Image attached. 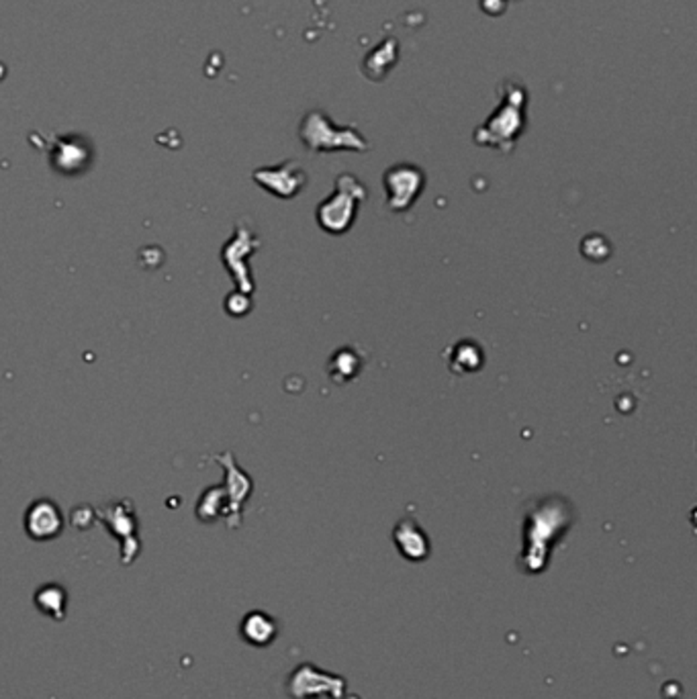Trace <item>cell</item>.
<instances>
[{"label":"cell","instance_id":"obj_1","mask_svg":"<svg viewBox=\"0 0 697 699\" xmlns=\"http://www.w3.org/2000/svg\"><path fill=\"white\" fill-rule=\"evenodd\" d=\"M575 522L571 501L562 495H546L526 503L524 517V553L521 564L529 573L544 569L548 553L568 532Z\"/></svg>","mask_w":697,"mask_h":699},{"label":"cell","instance_id":"obj_2","mask_svg":"<svg viewBox=\"0 0 697 699\" xmlns=\"http://www.w3.org/2000/svg\"><path fill=\"white\" fill-rule=\"evenodd\" d=\"M366 186L352 174H340L336 178V191L319 203L315 217L317 225L330 235H344L354 225L358 207L366 199Z\"/></svg>","mask_w":697,"mask_h":699},{"label":"cell","instance_id":"obj_3","mask_svg":"<svg viewBox=\"0 0 697 699\" xmlns=\"http://www.w3.org/2000/svg\"><path fill=\"white\" fill-rule=\"evenodd\" d=\"M524 103L526 94L520 86L512 84V90L505 92L504 105L495 111V115L487 121L485 125H481L474 131V141L479 145L495 147L501 152H512L515 139L520 137L521 130H524Z\"/></svg>","mask_w":697,"mask_h":699},{"label":"cell","instance_id":"obj_4","mask_svg":"<svg viewBox=\"0 0 697 699\" xmlns=\"http://www.w3.org/2000/svg\"><path fill=\"white\" fill-rule=\"evenodd\" d=\"M299 137L313 153L317 152H366L368 141L360 136L356 127H338L324 111L307 113L301 121Z\"/></svg>","mask_w":697,"mask_h":699},{"label":"cell","instance_id":"obj_5","mask_svg":"<svg viewBox=\"0 0 697 699\" xmlns=\"http://www.w3.org/2000/svg\"><path fill=\"white\" fill-rule=\"evenodd\" d=\"M383 186L388 209L395 213H403L411 209L415 199L424 192L426 174L419 166L413 164L391 166L383 174Z\"/></svg>","mask_w":697,"mask_h":699},{"label":"cell","instance_id":"obj_6","mask_svg":"<svg viewBox=\"0 0 697 699\" xmlns=\"http://www.w3.org/2000/svg\"><path fill=\"white\" fill-rule=\"evenodd\" d=\"M260 247V240L256 238L250 227L246 224H238L236 233L231 235V240L227 241L221 250V260L227 268V272L231 274V279L236 280L238 291L250 295L254 291V280L250 277V266H247V258L252 256Z\"/></svg>","mask_w":697,"mask_h":699},{"label":"cell","instance_id":"obj_7","mask_svg":"<svg viewBox=\"0 0 697 699\" xmlns=\"http://www.w3.org/2000/svg\"><path fill=\"white\" fill-rule=\"evenodd\" d=\"M215 460L219 462L221 468L225 470V483H223L227 495L225 522L230 528H238L241 523V509H244V503L250 499L254 489L252 476L238 465L236 456H233L231 450L217 454Z\"/></svg>","mask_w":697,"mask_h":699},{"label":"cell","instance_id":"obj_8","mask_svg":"<svg viewBox=\"0 0 697 699\" xmlns=\"http://www.w3.org/2000/svg\"><path fill=\"white\" fill-rule=\"evenodd\" d=\"M98 517L106 523L111 534L121 542V561L129 564L137 559L139 554V540H137V522L136 509L131 507L129 501L109 503V506L98 509Z\"/></svg>","mask_w":697,"mask_h":699},{"label":"cell","instance_id":"obj_9","mask_svg":"<svg viewBox=\"0 0 697 699\" xmlns=\"http://www.w3.org/2000/svg\"><path fill=\"white\" fill-rule=\"evenodd\" d=\"M252 178L266 192L285 200L294 199L307 186V172L294 160H286V162L270 168H258L252 174Z\"/></svg>","mask_w":697,"mask_h":699},{"label":"cell","instance_id":"obj_10","mask_svg":"<svg viewBox=\"0 0 697 699\" xmlns=\"http://www.w3.org/2000/svg\"><path fill=\"white\" fill-rule=\"evenodd\" d=\"M23 526L27 536L35 542H50L64 532L66 517L56 501L39 497L27 507Z\"/></svg>","mask_w":697,"mask_h":699},{"label":"cell","instance_id":"obj_11","mask_svg":"<svg viewBox=\"0 0 697 699\" xmlns=\"http://www.w3.org/2000/svg\"><path fill=\"white\" fill-rule=\"evenodd\" d=\"M395 542H397V548L401 550V554H405L407 559L411 561H421L426 559L427 553H430V542H427V536L424 534V530L419 528V523L407 517V520H401L395 528Z\"/></svg>","mask_w":697,"mask_h":699},{"label":"cell","instance_id":"obj_12","mask_svg":"<svg viewBox=\"0 0 697 699\" xmlns=\"http://www.w3.org/2000/svg\"><path fill=\"white\" fill-rule=\"evenodd\" d=\"M33 603H35V608L42 611L43 616H48L56 622H62L66 609H68V591L59 583H45L35 591Z\"/></svg>","mask_w":697,"mask_h":699},{"label":"cell","instance_id":"obj_13","mask_svg":"<svg viewBox=\"0 0 697 699\" xmlns=\"http://www.w3.org/2000/svg\"><path fill=\"white\" fill-rule=\"evenodd\" d=\"M274 634H277V626L262 611H252L241 622V636L254 647H266L268 642L274 640Z\"/></svg>","mask_w":697,"mask_h":699},{"label":"cell","instance_id":"obj_14","mask_svg":"<svg viewBox=\"0 0 697 699\" xmlns=\"http://www.w3.org/2000/svg\"><path fill=\"white\" fill-rule=\"evenodd\" d=\"M397 59V39H385L377 50L372 53H368L366 62H364V74L372 80H383L388 68L395 64Z\"/></svg>","mask_w":697,"mask_h":699},{"label":"cell","instance_id":"obj_15","mask_svg":"<svg viewBox=\"0 0 697 699\" xmlns=\"http://www.w3.org/2000/svg\"><path fill=\"white\" fill-rule=\"evenodd\" d=\"M227 515V495L223 485L209 487L203 491L197 503V517L203 523H211Z\"/></svg>","mask_w":697,"mask_h":699},{"label":"cell","instance_id":"obj_16","mask_svg":"<svg viewBox=\"0 0 697 699\" xmlns=\"http://www.w3.org/2000/svg\"><path fill=\"white\" fill-rule=\"evenodd\" d=\"M362 368V360L358 358V354L354 352V348H340L336 354L332 356L330 360V376L332 381L344 385L354 376H358Z\"/></svg>","mask_w":697,"mask_h":699},{"label":"cell","instance_id":"obj_17","mask_svg":"<svg viewBox=\"0 0 697 699\" xmlns=\"http://www.w3.org/2000/svg\"><path fill=\"white\" fill-rule=\"evenodd\" d=\"M482 365V352L474 342H460L452 348L450 371L454 373H474Z\"/></svg>","mask_w":697,"mask_h":699},{"label":"cell","instance_id":"obj_18","mask_svg":"<svg viewBox=\"0 0 697 699\" xmlns=\"http://www.w3.org/2000/svg\"><path fill=\"white\" fill-rule=\"evenodd\" d=\"M250 309H252V301H250V295L247 293L236 291V293H231L225 301V311L233 315V318H244L246 313H250Z\"/></svg>","mask_w":697,"mask_h":699}]
</instances>
